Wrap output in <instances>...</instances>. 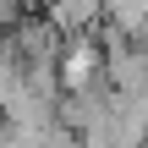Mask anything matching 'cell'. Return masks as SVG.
<instances>
[{
  "label": "cell",
  "instance_id": "7a4b0ae2",
  "mask_svg": "<svg viewBox=\"0 0 148 148\" xmlns=\"http://www.w3.org/2000/svg\"><path fill=\"white\" fill-rule=\"evenodd\" d=\"M22 82H27V66H22L11 49H0V115L11 110V99L22 93Z\"/></svg>",
  "mask_w": 148,
  "mask_h": 148
},
{
  "label": "cell",
  "instance_id": "6da1fadb",
  "mask_svg": "<svg viewBox=\"0 0 148 148\" xmlns=\"http://www.w3.org/2000/svg\"><path fill=\"white\" fill-rule=\"evenodd\" d=\"M60 88L66 93H88V88H99V77H110L104 71V55H99V44H88V38H71V49L60 55Z\"/></svg>",
  "mask_w": 148,
  "mask_h": 148
}]
</instances>
